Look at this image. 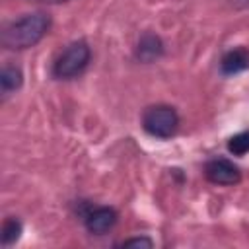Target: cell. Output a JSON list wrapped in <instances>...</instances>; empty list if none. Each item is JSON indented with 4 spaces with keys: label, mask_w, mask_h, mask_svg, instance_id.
Here are the masks:
<instances>
[{
    "label": "cell",
    "mask_w": 249,
    "mask_h": 249,
    "mask_svg": "<svg viewBox=\"0 0 249 249\" xmlns=\"http://www.w3.org/2000/svg\"><path fill=\"white\" fill-rule=\"evenodd\" d=\"M51 18L45 12H33L25 14L19 19H14L8 23L2 31V45L10 51H23L33 45H37L49 31Z\"/></svg>",
    "instance_id": "6da1fadb"
},
{
    "label": "cell",
    "mask_w": 249,
    "mask_h": 249,
    "mask_svg": "<svg viewBox=\"0 0 249 249\" xmlns=\"http://www.w3.org/2000/svg\"><path fill=\"white\" fill-rule=\"evenodd\" d=\"M91 51L86 41H74L70 43L54 60L53 64V76L58 80H70L86 70L89 64Z\"/></svg>",
    "instance_id": "7a4b0ae2"
},
{
    "label": "cell",
    "mask_w": 249,
    "mask_h": 249,
    "mask_svg": "<svg viewBox=\"0 0 249 249\" xmlns=\"http://www.w3.org/2000/svg\"><path fill=\"white\" fill-rule=\"evenodd\" d=\"M142 126L150 136L169 138L175 134L179 126V115L171 105H165V103L150 105L142 113Z\"/></svg>",
    "instance_id": "3957f363"
},
{
    "label": "cell",
    "mask_w": 249,
    "mask_h": 249,
    "mask_svg": "<svg viewBox=\"0 0 249 249\" xmlns=\"http://www.w3.org/2000/svg\"><path fill=\"white\" fill-rule=\"evenodd\" d=\"M204 175L214 185H235L241 181L239 167L226 160V158H214L204 165Z\"/></svg>",
    "instance_id": "277c9868"
},
{
    "label": "cell",
    "mask_w": 249,
    "mask_h": 249,
    "mask_svg": "<svg viewBox=\"0 0 249 249\" xmlns=\"http://www.w3.org/2000/svg\"><path fill=\"white\" fill-rule=\"evenodd\" d=\"M117 210L111 206H97L86 212L84 216V224L86 230L93 235H103L105 231H109L115 224H117Z\"/></svg>",
    "instance_id": "5b68a950"
},
{
    "label": "cell",
    "mask_w": 249,
    "mask_h": 249,
    "mask_svg": "<svg viewBox=\"0 0 249 249\" xmlns=\"http://www.w3.org/2000/svg\"><path fill=\"white\" fill-rule=\"evenodd\" d=\"M247 68H249V49H243V47L228 51L220 60V70L226 76L239 74Z\"/></svg>",
    "instance_id": "8992f818"
},
{
    "label": "cell",
    "mask_w": 249,
    "mask_h": 249,
    "mask_svg": "<svg viewBox=\"0 0 249 249\" xmlns=\"http://www.w3.org/2000/svg\"><path fill=\"white\" fill-rule=\"evenodd\" d=\"M163 54V43L154 33H144L136 45V58L142 62H152Z\"/></svg>",
    "instance_id": "52a82bcc"
},
{
    "label": "cell",
    "mask_w": 249,
    "mask_h": 249,
    "mask_svg": "<svg viewBox=\"0 0 249 249\" xmlns=\"http://www.w3.org/2000/svg\"><path fill=\"white\" fill-rule=\"evenodd\" d=\"M23 84V74L18 66H4L2 72H0V88H2V93L8 95L16 89H19Z\"/></svg>",
    "instance_id": "ba28073f"
},
{
    "label": "cell",
    "mask_w": 249,
    "mask_h": 249,
    "mask_svg": "<svg viewBox=\"0 0 249 249\" xmlns=\"http://www.w3.org/2000/svg\"><path fill=\"white\" fill-rule=\"evenodd\" d=\"M21 233V222L18 218H6L4 224H2V245H12L14 241H18Z\"/></svg>",
    "instance_id": "9c48e42d"
},
{
    "label": "cell",
    "mask_w": 249,
    "mask_h": 249,
    "mask_svg": "<svg viewBox=\"0 0 249 249\" xmlns=\"http://www.w3.org/2000/svg\"><path fill=\"white\" fill-rule=\"evenodd\" d=\"M228 152L233 156H243L249 152V130L237 132L228 140Z\"/></svg>",
    "instance_id": "30bf717a"
},
{
    "label": "cell",
    "mask_w": 249,
    "mask_h": 249,
    "mask_svg": "<svg viewBox=\"0 0 249 249\" xmlns=\"http://www.w3.org/2000/svg\"><path fill=\"white\" fill-rule=\"evenodd\" d=\"M121 245L123 247H132V245H136V247H152L154 241L150 237H130V239L121 241Z\"/></svg>",
    "instance_id": "8fae6325"
},
{
    "label": "cell",
    "mask_w": 249,
    "mask_h": 249,
    "mask_svg": "<svg viewBox=\"0 0 249 249\" xmlns=\"http://www.w3.org/2000/svg\"><path fill=\"white\" fill-rule=\"evenodd\" d=\"M33 2H43V4H58V2H64V0H33Z\"/></svg>",
    "instance_id": "7c38bea8"
}]
</instances>
